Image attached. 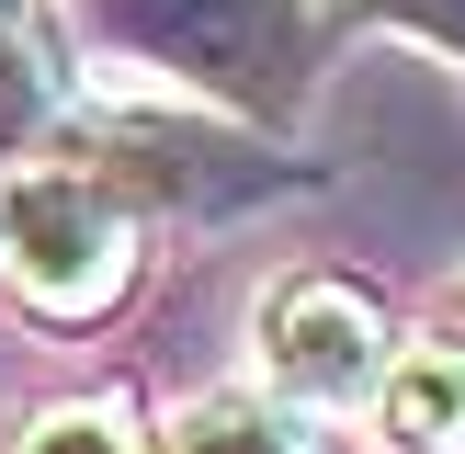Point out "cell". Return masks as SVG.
Instances as JSON below:
<instances>
[{
	"label": "cell",
	"instance_id": "1",
	"mask_svg": "<svg viewBox=\"0 0 465 454\" xmlns=\"http://www.w3.org/2000/svg\"><path fill=\"white\" fill-rule=\"evenodd\" d=\"M57 45L136 103L216 114L284 148L330 80L341 12L330 0H57Z\"/></svg>",
	"mask_w": 465,
	"mask_h": 454
},
{
	"label": "cell",
	"instance_id": "2",
	"mask_svg": "<svg viewBox=\"0 0 465 454\" xmlns=\"http://www.w3.org/2000/svg\"><path fill=\"white\" fill-rule=\"evenodd\" d=\"M148 272V204L114 193L91 159L45 148L0 182V295L35 330H103Z\"/></svg>",
	"mask_w": 465,
	"mask_h": 454
},
{
	"label": "cell",
	"instance_id": "3",
	"mask_svg": "<svg viewBox=\"0 0 465 454\" xmlns=\"http://www.w3.org/2000/svg\"><path fill=\"white\" fill-rule=\"evenodd\" d=\"M57 148L91 159L148 216H227V204H262L284 182H307V159H284L272 136H239V125L182 114V103H80Z\"/></svg>",
	"mask_w": 465,
	"mask_h": 454
},
{
	"label": "cell",
	"instance_id": "4",
	"mask_svg": "<svg viewBox=\"0 0 465 454\" xmlns=\"http://www.w3.org/2000/svg\"><path fill=\"white\" fill-rule=\"evenodd\" d=\"M398 318L352 272H272L250 307V386H272L284 409L330 420V409H375L386 363H398Z\"/></svg>",
	"mask_w": 465,
	"mask_h": 454
},
{
	"label": "cell",
	"instance_id": "5",
	"mask_svg": "<svg viewBox=\"0 0 465 454\" xmlns=\"http://www.w3.org/2000/svg\"><path fill=\"white\" fill-rule=\"evenodd\" d=\"M386 454H465V330H409L375 386Z\"/></svg>",
	"mask_w": 465,
	"mask_h": 454
},
{
	"label": "cell",
	"instance_id": "6",
	"mask_svg": "<svg viewBox=\"0 0 465 454\" xmlns=\"http://www.w3.org/2000/svg\"><path fill=\"white\" fill-rule=\"evenodd\" d=\"M80 114L68 45L35 23V0H0V159H45Z\"/></svg>",
	"mask_w": 465,
	"mask_h": 454
},
{
	"label": "cell",
	"instance_id": "7",
	"mask_svg": "<svg viewBox=\"0 0 465 454\" xmlns=\"http://www.w3.org/2000/svg\"><path fill=\"white\" fill-rule=\"evenodd\" d=\"M159 454H330V431L284 409L272 386H204L159 420Z\"/></svg>",
	"mask_w": 465,
	"mask_h": 454
},
{
	"label": "cell",
	"instance_id": "8",
	"mask_svg": "<svg viewBox=\"0 0 465 454\" xmlns=\"http://www.w3.org/2000/svg\"><path fill=\"white\" fill-rule=\"evenodd\" d=\"M12 454H159V431L125 398H57V409H35L12 431Z\"/></svg>",
	"mask_w": 465,
	"mask_h": 454
},
{
	"label": "cell",
	"instance_id": "9",
	"mask_svg": "<svg viewBox=\"0 0 465 454\" xmlns=\"http://www.w3.org/2000/svg\"><path fill=\"white\" fill-rule=\"evenodd\" d=\"M352 23L420 45V57H443V68H465V0H352Z\"/></svg>",
	"mask_w": 465,
	"mask_h": 454
},
{
	"label": "cell",
	"instance_id": "10",
	"mask_svg": "<svg viewBox=\"0 0 465 454\" xmlns=\"http://www.w3.org/2000/svg\"><path fill=\"white\" fill-rule=\"evenodd\" d=\"M330 12H341V23H352V0H330Z\"/></svg>",
	"mask_w": 465,
	"mask_h": 454
},
{
	"label": "cell",
	"instance_id": "11",
	"mask_svg": "<svg viewBox=\"0 0 465 454\" xmlns=\"http://www.w3.org/2000/svg\"><path fill=\"white\" fill-rule=\"evenodd\" d=\"M454 307H465V284H454Z\"/></svg>",
	"mask_w": 465,
	"mask_h": 454
},
{
	"label": "cell",
	"instance_id": "12",
	"mask_svg": "<svg viewBox=\"0 0 465 454\" xmlns=\"http://www.w3.org/2000/svg\"><path fill=\"white\" fill-rule=\"evenodd\" d=\"M0 182H12V171H0Z\"/></svg>",
	"mask_w": 465,
	"mask_h": 454
}]
</instances>
